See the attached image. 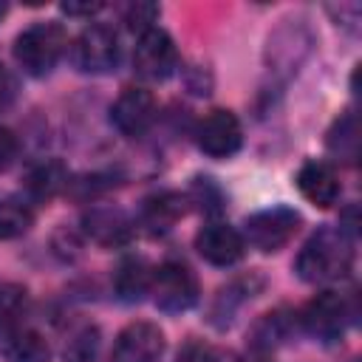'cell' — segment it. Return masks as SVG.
Segmentation results:
<instances>
[{
  "mask_svg": "<svg viewBox=\"0 0 362 362\" xmlns=\"http://www.w3.org/2000/svg\"><path fill=\"white\" fill-rule=\"evenodd\" d=\"M31 221H34V212L23 201H17V198L0 201V240H11V238L25 235Z\"/></svg>",
  "mask_w": 362,
  "mask_h": 362,
  "instance_id": "44dd1931",
  "label": "cell"
},
{
  "mask_svg": "<svg viewBox=\"0 0 362 362\" xmlns=\"http://www.w3.org/2000/svg\"><path fill=\"white\" fill-rule=\"evenodd\" d=\"M156 119V99L147 88L130 85L110 105V122L124 136H141Z\"/></svg>",
  "mask_w": 362,
  "mask_h": 362,
  "instance_id": "30bf717a",
  "label": "cell"
},
{
  "mask_svg": "<svg viewBox=\"0 0 362 362\" xmlns=\"http://www.w3.org/2000/svg\"><path fill=\"white\" fill-rule=\"evenodd\" d=\"M195 249L212 266H235L243 257L246 243H243V235L235 226L221 223V221H212V223H206V226L198 229Z\"/></svg>",
  "mask_w": 362,
  "mask_h": 362,
  "instance_id": "8fae6325",
  "label": "cell"
},
{
  "mask_svg": "<svg viewBox=\"0 0 362 362\" xmlns=\"http://www.w3.org/2000/svg\"><path fill=\"white\" fill-rule=\"evenodd\" d=\"M99 351V328L82 325L65 342V362H90Z\"/></svg>",
  "mask_w": 362,
  "mask_h": 362,
  "instance_id": "7402d4cb",
  "label": "cell"
},
{
  "mask_svg": "<svg viewBox=\"0 0 362 362\" xmlns=\"http://www.w3.org/2000/svg\"><path fill=\"white\" fill-rule=\"evenodd\" d=\"M3 14H6V3H0V17H3Z\"/></svg>",
  "mask_w": 362,
  "mask_h": 362,
  "instance_id": "f1b7e54d",
  "label": "cell"
},
{
  "mask_svg": "<svg viewBox=\"0 0 362 362\" xmlns=\"http://www.w3.org/2000/svg\"><path fill=\"white\" fill-rule=\"evenodd\" d=\"M68 45L65 28L59 23H34L23 28L14 40V59L28 76H45L59 62Z\"/></svg>",
  "mask_w": 362,
  "mask_h": 362,
  "instance_id": "7a4b0ae2",
  "label": "cell"
},
{
  "mask_svg": "<svg viewBox=\"0 0 362 362\" xmlns=\"http://www.w3.org/2000/svg\"><path fill=\"white\" fill-rule=\"evenodd\" d=\"M133 68L147 82H164L167 76H173V71L178 68V48L173 37L158 25L139 34L133 51Z\"/></svg>",
  "mask_w": 362,
  "mask_h": 362,
  "instance_id": "5b68a950",
  "label": "cell"
},
{
  "mask_svg": "<svg viewBox=\"0 0 362 362\" xmlns=\"http://www.w3.org/2000/svg\"><path fill=\"white\" fill-rule=\"evenodd\" d=\"M189 198L198 201L201 212H206V215H218L221 212V201L223 198H221V189L212 184V178H195Z\"/></svg>",
  "mask_w": 362,
  "mask_h": 362,
  "instance_id": "d4e9b609",
  "label": "cell"
},
{
  "mask_svg": "<svg viewBox=\"0 0 362 362\" xmlns=\"http://www.w3.org/2000/svg\"><path fill=\"white\" fill-rule=\"evenodd\" d=\"M354 266V238L339 226L317 229L300 249L294 260V272L305 283H328L339 280Z\"/></svg>",
  "mask_w": 362,
  "mask_h": 362,
  "instance_id": "6da1fadb",
  "label": "cell"
},
{
  "mask_svg": "<svg viewBox=\"0 0 362 362\" xmlns=\"http://www.w3.org/2000/svg\"><path fill=\"white\" fill-rule=\"evenodd\" d=\"M300 212L291 206H269L246 218L243 223V243L260 249V252H277L283 249L300 229Z\"/></svg>",
  "mask_w": 362,
  "mask_h": 362,
  "instance_id": "277c9868",
  "label": "cell"
},
{
  "mask_svg": "<svg viewBox=\"0 0 362 362\" xmlns=\"http://www.w3.org/2000/svg\"><path fill=\"white\" fill-rule=\"evenodd\" d=\"M325 147L339 161H354L359 156V122L354 110H345L339 119H334L325 136Z\"/></svg>",
  "mask_w": 362,
  "mask_h": 362,
  "instance_id": "ac0fdd59",
  "label": "cell"
},
{
  "mask_svg": "<svg viewBox=\"0 0 362 362\" xmlns=\"http://www.w3.org/2000/svg\"><path fill=\"white\" fill-rule=\"evenodd\" d=\"M82 232L99 246H127L133 240V221L119 206H90L82 215Z\"/></svg>",
  "mask_w": 362,
  "mask_h": 362,
  "instance_id": "7c38bea8",
  "label": "cell"
},
{
  "mask_svg": "<svg viewBox=\"0 0 362 362\" xmlns=\"http://www.w3.org/2000/svg\"><path fill=\"white\" fill-rule=\"evenodd\" d=\"M3 354L8 362H51V348L45 337L25 325H8L0 328Z\"/></svg>",
  "mask_w": 362,
  "mask_h": 362,
  "instance_id": "5bb4252c",
  "label": "cell"
},
{
  "mask_svg": "<svg viewBox=\"0 0 362 362\" xmlns=\"http://www.w3.org/2000/svg\"><path fill=\"white\" fill-rule=\"evenodd\" d=\"M164 331L156 322L136 320L124 325L113 342V362H158L164 354Z\"/></svg>",
  "mask_w": 362,
  "mask_h": 362,
  "instance_id": "9c48e42d",
  "label": "cell"
},
{
  "mask_svg": "<svg viewBox=\"0 0 362 362\" xmlns=\"http://www.w3.org/2000/svg\"><path fill=\"white\" fill-rule=\"evenodd\" d=\"M150 280H153V269L147 266V260L130 255L113 272V291L122 303H139L150 291Z\"/></svg>",
  "mask_w": 362,
  "mask_h": 362,
  "instance_id": "9a60e30c",
  "label": "cell"
},
{
  "mask_svg": "<svg viewBox=\"0 0 362 362\" xmlns=\"http://www.w3.org/2000/svg\"><path fill=\"white\" fill-rule=\"evenodd\" d=\"M28 305V291L17 283L0 286V328L20 325V317Z\"/></svg>",
  "mask_w": 362,
  "mask_h": 362,
  "instance_id": "603a6c76",
  "label": "cell"
},
{
  "mask_svg": "<svg viewBox=\"0 0 362 362\" xmlns=\"http://www.w3.org/2000/svg\"><path fill=\"white\" fill-rule=\"evenodd\" d=\"M348 320H351V305H348V300H345L339 291H334V288H325V291H320L317 297H311V300L305 303L303 314H300L303 328H305L311 337L322 339V342L339 339L342 331H345V325H348Z\"/></svg>",
  "mask_w": 362,
  "mask_h": 362,
  "instance_id": "52a82bcc",
  "label": "cell"
},
{
  "mask_svg": "<svg viewBox=\"0 0 362 362\" xmlns=\"http://www.w3.org/2000/svg\"><path fill=\"white\" fill-rule=\"evenodd\" d=\"M156 17H158V6L156 3H144V0H136V3L124 6V11H122V23L136 34L150 31L156 25Z\"/></svg>",
  "mask_w": 362,
  "mask_h": 362,
  "instance_id": "cb8c5ba5",
  "label": "cell"
},
{
  "mask_svg": "<svg viewBox=\"0 0 362 362\" xmlns=\"http://www.w3.org/2000/svg\"><path fill=\"white\" fill-rule=\"evenodd\" d=\"M150 294H153L156 308L164 314L189 311L198 303V277L187 263L164 260L158 269H153Z\"/></svg>",
  "mask_w": 362,
  "mask_h": 362,
  "instance_id": "3957f363",
  "label": "cell"
},
{
  "mask_svg": "<svg viewBox=\"0 0 362 362\" xmlns=\"http://www.w3.org/2000/svg\"><path fill=\"white\" fill-rule=\"evenodd\" d=\"M291 331H294V314H288L283 308L269 311V314H263L255 322V328H252V345L257 351H272L280 342H286L291 337Z\"/></svg>",
  "mask_w": 362,
  "mask_h": 362,
  "instance_id": "ffe728a7",
  "label": "cell"
},
{
  "mask_svg": "<svg viewBox=\"0 0 362 362\" xmlns=\"http://www.w3.org/2000/svg\"><path fill=\"white\" fill-rule=\"evenodd\" d=\"M74 65L85 74H107L119 62V40L110 25L93 23L79 31V37L71 45Z\"/></svg>",
  "mask_w": 362,
  "mask_h": 362,
  "instance_id": "8992f818",
  "label": "cell"
},
{
  "mask_svg": "<svg viewBox=\"0 0 362 362\" xmlns=\"http://www.w3.org/2000/svg\"><path fill=\"white\" fill-rule=\"evenodd\" d=\"M294 181H297L300 195L308 204L320 206V209H328V206H334L339 201V192H342L339 175H337V170L328 161H317V158L305 161L297 170V178Z\"/></svg>",
  "mask_w": 362,
  "mask_h": 362,
  "instance_id": "4fadbf2b",
  "label": "cell"
},
{
  "mask_svg": "<svg viewBox=\"0 0 362 362\" xmlns=\"http://www.w3.org/2000/svg\"><path fill=\"white\" fill-rule=\"evenodd\" d=\"M187 212V198L181 192H158V195H150L141 206V223L158 235V232H167L175 226V221Z\"/></svg>",
  "mask_w": 362,
  "mask_h": 362,
  "instance_id": "2e32d148",
  "label": "cell"
},
{
  "mask_svg": "<svg viewBox=\"0 0 362 362\" xmlns=\"http://www.w3.org/2000/svg\"><path fill=\"white\" fill-rule=\"evenodd\" d=\"M68 187V173L59 161H40L37 167L28 170L25 175V189L34 201H51L54 195H59Z\"/></svg>",
  "mask_w": 362,
  "mask_h": 362,
  "instance_id": "e0dca14e",
  "label": "cell"
},
{
  "mask_svg": "<svg viewBox=\"0 0 362 362\" xmlns=\"http://www.w3.org/2000/svg\"><path fill=\"white\" fill-rule=\"evenodd\" d=\"M68 17H90L96 11H102V3H62L59 6Z\"/></svg>",
  "mask_w": 362,
  "mask_h": 362,
  "instance_id": "4316f807",
  "label": "cell"
},
{
  "mask_svg": "<svg viewBox=\"0 0 362 362\" xmlns=\"http://www.w3.org/2000/svg\"><path fill=\"white\" fill-rule=\"evenodd\" d=\"M255 286H260V280L252 283V280H246V277H243V280H232L229 286H223V288L218 291L212 308H209V322H212L215 328H226V325L232 322L235 311L252 297Z\"/></svg>",
  "mask_w": 362,
  "mask_h": 362,
  "instance_id": "d6986e66",
  "label": "cell"
},
{
  "mask_svg": "<svg viewBox=\"0 0 362 362\" xmlns=\"http://www.w3.org/2000/svg\"><path fill=\"white\" fill-rule=\"evenodd\" d=\"M14 99V79L6 74V68L0 65V110H6Z\"/></svg>",
  "mask_w": 362,
  "mask_h": 362,
  "instance_id": "83f0119b",
  "label": "cell"
},
{
  "mask_svg": "<svg viewBox=\"0 0 362 362\" xmlns=\"http://www.w3.org/2000/svg\"><path fill=\"white\" fill-rule=\"evenodd\" d=\"M195 141H198V150L206 153L209 158H229L243 144V127L232 110L215 107L204 113V119L198 122Z\"/></svg>",
  "mask_w": 362,
  "mask_h": 362,
  "instance_id": "ba28073f",
  "label": "cell"
},
{
  "mask_svg": "<svg viewBox=\"0 0 362 362\" xmlns=\"http://www.w3.org/2000/svg\"><path fill=\"white\" fill-rule=\"evenodd\" d=\"M17 150H20V141H17L14 130L0 127V170H6L17 158Z\"/></svg>",
  "mask_w": 362,
  "mask_h": 362,
  "instance_id": "484cf974",
  "label": "cell"
}]
</instances>
